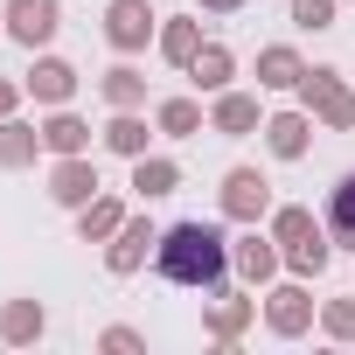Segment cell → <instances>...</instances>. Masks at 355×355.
<instances>
[{
  "mask_svg": "<svg viewBox=\"0 0 355 355\" xmlns=\"http://www.w3.org/2000/svg\"><path fill=\"white\" fill-rule=\"evenodd\" d=\"M98 348H112V355H132V348H146V334H139V327H105V334H98Z\"/></svg>",
  "mask_w": 355,
  "mask_h": 355,
  "instance_id": "f546056e",
  "label": "cell"
},
{
  "mask_svg": "<svg viewBox=\"0 0 355 355\" xmlns=\"http://www.w3.org/2000/svg\"><path fill=\"white\" fill-rule=\"evenodd\" d=\"M196 8H202V15H237L244 0H196Z\"/></svg>",
  "mask_w": 355,
  "mask_h": 355,
  "instance_id": "1f68e13d",
  "label": "cell"
},
{
  "mask_svg": "<svg viewBox=\"0 0 355 355\" xmlns=\"http://www.w3.org/2000/svg\"><path fill=\"white\" fill-rule=\"evenodd\" d=\"M49 334V306L42 300H0V341L8 348H28Z\"/></svg>",
  "mask_w": 355,
  "mask_h": 355,
  "instance_id": "5bb4252c",
  "label": "cell"
},
{
  "mask_svg": "<svg viewBox=\"0 0 355 355\" xmlns=\"http://www.w3.org/2000/svg\"><path fill=\"white\" fill-rule=\"evenodd\" d=\"M42 146H49V153H91V119H77L70 105H56V112L42 119Z\"/></svg>",
  "mask_w": 355,
  "mask_h": 355,
  "instance_id": "44dd1931",
  "label": "cell"
},
{
  "mask_svg": "<svg viewBox=\"0 0 355 355\" xmlns=\"http://www.w3.org/2000/svg\"><path fill=\"white\" fill-rule=\"evenodd\" d=\"M327 237H334V251H355V167L334 182V196H327Z\"/></svg>",
  "mask_w": 355,
  "mask_h": 355,
  "instance_id": "7402d4cb",
  "label": "cell"
},
{
  "mask_svg": "<svg viewBox=\"0 0 355 355\" xmlns=\"http://www.w3.org/2000/svg\"><path fill=\"white\" fill-rule=\"evenodd\" d=\"M21 98H28V84H21V77H0V119H15V112H21Z\"/></svg>",
  "mask_w": 355,
  "mask_h": 355,
  "instance_id": "4dcf8cb0",
  "label": "cell"
},
{
  "mask_svg": "<svg viewBox=\"0 0 355 355\" xmlns=\"http://www.w3.org/2000/svg\"><path fill=\"white\" fill-rule=\"evenodd\" d=\"M320 334H327V341H355V293L320 306Z\"/></svg>",
  "mask_w": 355,
  "mask_h": 355,
  "instance_id": "83f0119b",
  "label": "cell"
},
{
  "mask_svg": "<svg viewBox=\"0 0 355 355\" xmlns=\"http://www.w3.org/2000/svg\"><path fill=\"white\" fill-rule=\"evenodd\" d=\"M91 196H105L98 160H91V153H56V167H49V202H56V209H84Z\"/></svg>",
  "mask_w": 355,
  "mask_h": 355,
  "instance_id": "ba28073f",
  "label": "cell"
},
{
  "mask_svg": "<svg viewBox=\"0 0 355 355\" xmlns=\"http://www.w3.org/2000/svg\"><path fill=\"white\" fill-rule=\"evenodd\" d=\"M98 98H105L112 112H139V105H146V77H139L132 63H112V70L98 77Z\"/></svg>",
  "mask_w": 355,
  "mask_h": 355,
  "instance_id": "603a6c76",
  "label": "cell"
},
{
  "mask_svg": "<svg viewBox=\"0 0 355 355\" xmlns=\"http://www.w3.org/2000/svg\"><path fill=\"white\" fill-rule=\"evenodd\" d=\"M313 320H320V306H313L306 279H286V286H272V293H265V327H272L279 341H300Z\"/></svg>",
  "mask_w": 355,
  "mask_h": 355,
  "instance_id": "5b68a950",
  "label": "cell"
},
{
  "mask_svg": "<svg viewBox=\"0 0 355 355\" xmlns=\"http://www.w3.org/2000/svg\"><path fill=\"white\" fill-rule=\"evenodd\" d=\"M300 77H306V56L293 42H265L258 49V91H300Z\"/></svg>",
  "mask_w": 355,
  "mask_h": 355,
  "instance_id": "9a60e30c",
  "label": "cell"
},
{
  "mask_svg": "<svg viewBox=\"0 0 355 355\" xmlns=\"http://www.w3.org/2000/svg\"><path fill=\"white\" fill-rule=\"evenodd\" d=\"M279 251H286V272H293V279H320V272H327V258H334V237H327V223H320L313 237L279 244Z\"/></svg>",
  "mask_w": 355,
  "mask_h": 355,
  "instance_id": "cb8c5ba5",
  "label": "cell"
},
{
  "mask_svg": "<svg viewBox=\"0 0 355 355\" xmlns=\"http://www.w3.org/2000/svg\"><path fill=\"white\" fill-rule=\"evenodd\" d=\"M230 272H237L244 286H272V279L286 272L279 237H272V230H258V223H244V237H230Z\"/></svg>",
  "mask_w": 355,
  "mask_h": 355,
  "instance_id": "3957f363",
  "label": "cell"
},
{
  "mask_svg": "<svg viewBox=\"0 0 355 355\" xmlns=\"http://www.w3.org/2000/svg\"><path fill=\"white\" fill-rule=\"evenodd\" d=\"M0 21H8V35H15L21 49H49L56 28H63V0H8Z\"/></svg>",
  "mask_w": 355,
  "mask_h": 355,
  "instance_id": "52a82bcc",
  "label": "cell"
},
{
  "mask_svg": "<svg viewBox=\"0 0 355 355\" xmlns=\"http://www.w3.org/2000/svg\"><path fill=\"white\" fill-rule=\"evenodd\" d=\"M153 125H160L167 139H196L209 119H202V105H196V98H160V105H153Z\"/></svg>",
  "mask_w": 355,
  "mask_h": 355,
  "instance_id": "484cf974",
  "label": "cell"
},
{
  "mask_svg": "<svg viewBox=\"0 0 355 355\" xmlns=\"http://www.w3.org/2000/svg\"><path fill=\"white\" fill-rule=\"evenodd\" d=\"M189 77H196V91H230V77H237V56H230V42H202L196 49V63H189Z\"/></svg>",
  "mask_w": 355,
  "mask_h": 355,
  "instance_id": "ffe728a7",
  "label": "cell"
},
{
  "mask_svg": "<svg viewBox=\"0 0 355 355\" xmlns=\"http://www.w3.org/2000/svg\"><path fill=\"white\" fill-rule=\"evenodd\" d=\"M105 42L119 56H139L146 42H160V15L146 8V0H112L105 8Z\"/></svg>",
  "mask_w": 355,
  "mask_h": 355,
  "instance_id": "8992f818",
  "label": "cell"
},
{
  "mask_svg": "<svg viewBox=\"0 0 355 355\" xmlns=\"http://www.w3.org/2000/svg\"><path fill=\"white\" fill-rule=\"evenodd\" d=\"M49 146H42V125H28V119H0V167H35Z\"/></svg>",
  "mask_w": 355,
  "mask_h": 355,
  "instance_id": "2e32d148",
  "label": "cell"
},
{
  "mask_svg": "<svg viewBox=\"0 0 355 355\" xmlns=\"http://www.w3.org/2000/svg\"><path fill=\"white\" fill-rule=\"evenodd\" d=\"M202 42H209V35H202V21H196V15H174V21H160V42H153V49H160L174 70H189Z\"/></svg>",
  "mask_w": 355,
  "mask_h": 355,
  "instance_id": "ac0fdd59",
  "label": "cell"
},
{
  "mask_svg": "<svg viewBox=\"0 0 355 355\" xmlns=\"http://www.w3.org/2000/svg\"><path fill=\"white\" fill-rule=\"evenodd\" d=\"M286 15H293V28L320 35V28H334V0H286Z\"/></svg>",
  "mask_w": 355,
  "mask_h": 355,
  "instance_id": "f1b7e54d",
  "label": "cell"
},
{
  "mask_svg": "<svg viewBox=\"0 0 355 355\" xmlns=\"http://www.w3.org/2000/svg\"><path fill=\"white\" fill-rule=\"evenodd\" d=\"M153 244H160V230H153L146 216H125V223H119V237L105 244V272H112V279H132V272L153 258Z\"/></svg>",
  "mask_w": 355,
  "mask_h": 355,
  "instance_id": "9c48e42d",
  "label": "cell"
},
{
  "mask_svg": "<svg viewBox=\"0 0 355 355\" xmlns=\"http://www.w3.org/2000/svg\"><path fill=\"white\" fill-rule=\"evenodd\" d=\"M21 84H28V98H35V105H49V112H56V105H70V98H77V84H84V77H77V63H63V56H35V70H28Z\"/></svg>",
  "mask_w": 355,
  "mask_h": 355,
  "instance_id": "8fae6325",
  "label": "cell"
},
{
  "mask_svg": "<svg viewBox=\"0 0 355 355\" xmlns=\"http://www.w3.org/2000/svg\"><path fill=\"white\" fill-rule=\"evenodd\" d=\"M0 35H8V21H0Z\"/></svg>",
  "mask_w": 355,
  "mask_h": 355,
  "instance_id": "d6a6232c",
  "label": "cell"
},
{
  "mask_svg": "<svg viewBox=\"0 0 355 355\" xmlns=\"http://www.w3.org/2000/svg\"><path fill=\"white\" fill-rule=\"evenodd\" d=\"M265 223H272V237H279V244H300V237H313V230H320L306 202H279V209H272Z\"/></svg>",
  "mask_w": 355,
  "mask_h": 355,
  "instance_id": "4316f807",
  "label": "cell"
},
{
  "mask_svg": "<svg viewBox=\"0 0 355 355\" xmlns=\"http://www.w3.org/2000/svg\"><path fill=\"white\" fill-rule=\"evenodd\" d=\"M153 272H160L167 286H182V293H202V300H209V293L230 279V230H223V223H202V216L167 223L160 244H153Z\"/></svg>",
  "mask_w": 355,
  "mask_h": 355,
  "instance_id": "6da1fadb",
  "label": "cell"
},
{
  "mask_svg": "<svg viewBox=\"0 0 355 355\" xmlns=\"http://www.w3.org/2000/svg\"><path fill=\"white\" fill-rule=\"evenodd\" d=\"M216 202H223V223H265L272 216V182L258 167H230L223 189H216Z\"/></svg>",
  "mask_w": 355,
  "mask_h": 355,
  "instance_id": "277c9868",
  "label": "cell"
},
{
  "mask_svg": "<svg viewBox=\"0 0 355 355\" xmlns=\"http://www.w3.org/2000/svg\"><path fill=\"white\" fill-rule=\"evenodd\" d=\"M132 189H139V202H160V196L182 189V167H174L167 153H139L132 160Z\"/></svg>",
  "mask_w": 355,
  "mask_h": 355,
  "instance_id": "d6986e66",
  "label": "cell"
},
{
  "mask_svg": "<svg viewBox=\"0 0 355 355\" xmlns=\"http://www.w3.org/2000/svg\"><path fill=\"white\" fill-rule=\"evenodd\" d=\"M125 216H132V209H125L119 196H91V202L77 209V237H84V244H112Z\"/></svg>",
  "mask_w": 355,
  "mask_h": 355,
  "instance_id": "e0dca14e",
  "label": "cell"
},
{
  "mask_svg": "<svg viewBox=\"0 0 355 355\" xmlns=\"http://www.w3.org/2000/svg\"><path fill=\"white\" fill-rule=\"evenodd\" d=\"M209 132H223V139H244V132H265V119H258V98L251 91H216V105H209Z\"/></svg>",
  "mask_w": 355,
  "mask_h": 355,
  "instance_id": "7c38bea8",
  "label": "cell"
},
{
  "mask_svg": "<svg viewBox=\"0 0 355 355\" xmlns=\"http://www.w3.org/2000/svg\"><path fill=\"white\" fill-rule=\"evenodd\" d=\"M265 146H272V160H306V146H313V112L300 105V112H272L265 119Z\"/></svg>",
  "mask_w": 355,
  "mask_h": 355,
  "instance_id": "4fadbf2b",
  "label": "cell"
},
{
  "mask_svg": "<svg viewBox=\"0 0 355 355\" xmlns=\"http://www.w3.org/2000/svg\"><path fill=\"white\" fill-rule=\"evenodd\" d=\"M300 105L313 112V125H327V132H355V91H348V77H341L334 63H306V77H300Z\"/></svg>",
  "mask_w": 355,
  "mask_h": 355,
  "instance_id": "7a4b0ae2",
  "label": "cell"
},
{
  "mask_svg": "<svg viewBox=\"0 0 355 355\" xmlns=\"http://www.w3.org/2000/svg\"><path fill=\"white\" fill-rule=\"evenodd\" d=\"M251 320H258V300H244V293H230V286H216V293H209V306H202V334H209V341H223V348H230V341H244V327H251Z\"/></svg>",
  "mask_w": 355,
  "mask_h": 355,
  "instance_id": "30bf717a",
  "label": "cell"
},
{
  "mask_svg": "<svg viewBox=\"0 0 355 355\" xmlns=\"http://www.w3.org/2000/svg\"><path fill=\"white\" fill-rule=\"evenodd\" d=\"M98 139H105V153H119V160H139L153 132H146V119H139V112H112V125H105Z\"/></svg>",
  "mask_w": 355,
  "mask_h": 355,
  "instance_id": "d4e9b609",
  "label": "cell"
}]
</instances>
